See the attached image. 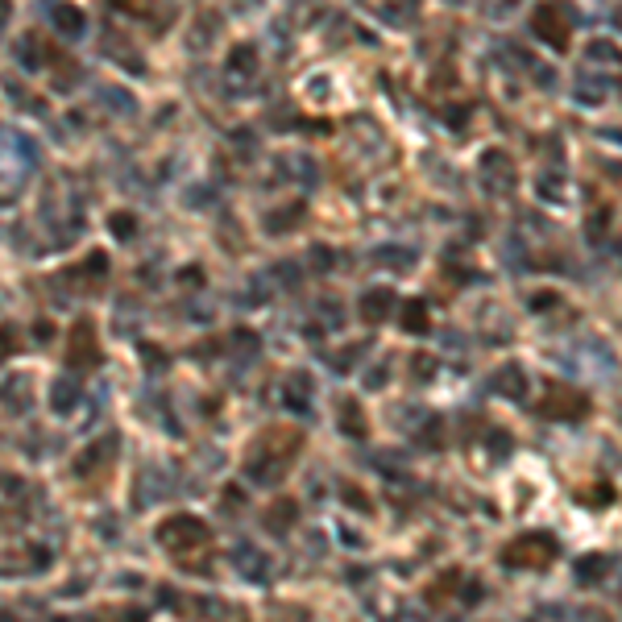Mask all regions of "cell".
<instances>
[{
	"label": "cell",
	"mask_w": 622,
	"mask_h": 622,
	"mask_svg": "<svg viewBox=\"0 0 622 622\" xmlns=\"http://www.w3.org/2000/svg\"><path fill=\"white\" fill-rule=\"evenodd\" d=\"M344 498H349L353 506H370V502H365V498H361V494H357V490H353V486H344Z\"/></svg>",
	"instance_id": "24"
},
{
	"label": "cell",
	"mask_w": 622,
	"mask_h": 622,
	"mask_svg": "<svg viewBox=\"0 0 622 622\" xmlns=\"http://www.w3.org/2000/svg\"><path fill=\"white\" fill-rule=\"evenodd\" d=\"M55 21H58V29H63V34H79V29H83V13L71 9V5H58Z\"/></svg>",
	"instance_id": "16"
},
{
	"label": "cell",
	"mask_w": 622,
	"mask_h": 622,
	"mask_svg": "<svg viewBox=\"0 0 622 622\" xmlns=\"http://www.w3.org/2000/svg\"><path fill=\"white\" fill-rule=\"evenodd\" d=\"M112 9H125V13H133V17H142V13H150L153 9V0H109Z\"/></svg>",
	"instance_id": "18"
},
{
	"label": "cell",
	"mask_w": 622,
	"mask_h": 622,
	"mask_svg": "<svg viewBox=\"0 0 622 622\" xmlns=\"http://www.w3.org/2000/svg\"><path fill=\"white\" fill-rule=\"evenodd\" d=\"M457 581H460V568H444L440 577H436L432 585H427V602H432V606H444L452 594H457Z\"/></svg>",
	"instance_id": "12"
},
{
	"label": "cell",
	"mask_w": 622,
	"mask_h": 622,
	"mask_svg": "<svg viewBox=\"0 0 622 622\" xmlns=\"http://www.w3.org/2000/svg\"><path fill=\"white\" fill-rule=\"evenodd\" d=\"M398 324H403L411 336H424L427 328H432V320H427V303H424V299H406V303H403V320H398Z\"/></svg>",
	"instance_id": "11"
},
{
	"label": "cell",
	"mask_w": 622,
	"mask_h": 622,
	"mask_svg": "<svg viewBox=\"0 0 622 622\" xmlns=\"http://www.w3.org/2000/svg\"><path fill=\"white\" fill-rule=\"evenodd\" d=\"M109 225H112V233H117L121 237V241H129V237H133V216H129V212H117V216H112L109 220Z\"/></svg>",
	"instance_id": "17"
},
{
	"label": "cell",
	"mask_w": 622,
	"mask_h": 622,
	"mask_svg": "<svg viewBox=\"0 0 622 622\" xmlns=\"http://www.w3.org/2000/svg\"><path fill=\"white\" fill-rule=\"evenodd\" d=\"M34 332H37V341H50V336H55V324H50V320H37Z\"/></svg>",
	"instance_id": "22"
},
{
	"label": "cell",
	"mask_w": 622,
	"mask_h": 622,
	"mask_svg": "<svg viewBox=\"0 0 622 622\" xmlns=\"http://www.w3.org/2000/svg\"><path fill=\"white\" fill-rule=\"evenodd\" d=\"M556 552L560 548L548 532H527L502 548V564L506 568H548L556 560Z\"/></svg>",
	"instance_id": "3"
},
{
	"label": "cell",
	"mask_w": 622,
	"mask_h": 622,
	"mask_svg": "<svg viewBox=\"0 0 622 622\" xmlns=\"http://www.w3.org/2000/svg\"><path fill=\"white\" fill-rule=\"evenodd\" d=\"M436 370V357H419L415 361V374H419V378H424V374H432Z\"/></svg>",
	"instance_id": "23"
},
{
	"label": "cell",
	"mask_w": 622,
	"mask_h": 622,
	"mask_svg": "<svg viewBox=\"0 0 622 622\" xmlns=\"http://www.w3.org/2000/svg\"><path fill=\"white\" fill-rule=\"evenodd\" d=\"M158 543L171 548V556L187 560L191 552H204L207 543H212V532H207L204 519H195V514H174V519L158 523Z\"/></svg>",
	"instance_id": "2"
},
{
	"label": "cell",
	"mask_w": 622,
	"mask_h": 622,
	"mask_svg": "<svg viewBox=\"0 0 622 622\" xmlns=\"http://www.w3.org/2000/svg\"><path fill=\"white\" fill-rule=\"evenodd\" d=\"M67 365L79 370V374H88V370H96L100 365V336H96V324H91L88 316H79L75 320V328H71V341H67Z\"/></svg>",
	"instance_id": "6"
},
{
	"label": "cell",
	"mask_w": 622,
	"mask_h": 622,
	"mask_svg": "<svg viewBox=\"0 0 622 622\" xmlns=\"http://www.w3.org/2000/svg\"><path fill=\"white\" fill-rule=\"evenodd\" d=\"M13 349H17V336L9 328H0V357H13Z\"/></svg>",
	"instance_id": "19"
},
{
	"label": "cell",
	"mask_w": 622,
	"mask_h": 622,
	"mask_svg": "<svg viewBox=\"0 0 622 622\" xmlns=\"http://www.w3.org/2000/svg\"><path fill=\"white\" fill-rule=\"evenodd\" d=\"M577 573H581V581H585V585H594L597 577H606V573H610V556H585V560H577Z\"/></svg>",
	"instance_id": "15"
},
{
	"label": "cell",
	"mask_w": 622,
	"mask_h": 622,
	"mask_svg": "<svg viewBox=\"0 0 622 622\" xmlns=\"http://www.w3.org/2000/svg\"><path fill=\"white\" fill-rule=\"evenodd\" d=\"M117 436H100L91 448H83L79 457H75V473L79 478H88V481H96V478H104V473L112 469V457H117Z\"/></svg>",
	"instance_id": "7"
},
{
	"label": "cell",
	"mask_w": 622,
	"mask_h": 622,
	"mask_svg": "<svg viewBox=\"0 0 622 622\" xmlns=\"http://www.w3.org/2000/svg\"><path fill=\"white\" fill-rule=\"evenodd\" d=\"M390 307H395V290L374 287V290H365V299H361V320H365V324H382V320L390 316Z\"/></svg>",
	"instance_id": "8"
},
{
	"label": "cell",
	"mask_w": 622,
	"mask_h": 622,
	"mask_svg": "<svg viewBox=\"0 0 622 622\" xmlns=\"http://www.w3.org/2000/svg\"><path fill=\"white\" fill-rule=\"evenodd\" d=\"M303 448V432L290 424H279L270 427V432H262L258 440H253L249 448V460H245V473L258 481H279L282 473L290 469V460H295V452Z\"/></svg>",
	"instance_id": "1"
},
{
	"label": "cell",
	"mask_w": 622,
	"mask_h": 622,
	"mask_svg": "<svg viewBox=\"0 0 622 622\" xmlns=\"http://www.w3.org/2000/svg\"><path fill=\"white\" fill-rule=\"evenodd\" d=\"M9 13H13V0H0V21H9Z\"/></svg>",
	"instance_id": "25"
},
{
	"label": "cell",
	"mask_w": 622,
	"mask_h": 622,
	"mask_svg": "<svg viewBox=\"0 0 622 622\" xmlns=\"http://www.w3.org/2000/svg\"><path fill=\"white\" fill-rule=\"evenodd\" d=\"M75 403H79V386H71V382H55L50 386V406L55 411H71Z\"/></svg>",
	"instance_id": "14"
},
{
	"label": "cell",
	"mask_w": 622,
	"mask_h": 622,
	"mask_svg": "<svg viewBox=\"0 0 622 622\" xmlns=\"http://www.w3.org/2000/svg\"><path fill=\"white\" fill-rule=\"evenodd\" d=\"M295 519H299V502L295 498H279V502H270V511H266V532L287 535L290 527H295Z\"/></svg>",
	"instance_id": "10"
},
{
	"label": "cell",
	"mask_w": 622,
	"mask_h": 622,
	"mask_svg": "<svg viewBox=\"0 0 622 622\" xmlns=\"http://www.w3.org/2000/svg\"><path fill=\"white\" fill-rule=\"evenodd\" d=\"M440 440H444V424L440 419H432V427L424 432V444H440Z\"/></svg>",
	"instance_id": "21"
},
{
	"label": "cell",
	"mask_w": 622,
	"mask_h": 622,
	"mask_svg": "<svg viewBox=\"0 0 622 622\" xmlns=\"http://www.w3.org/2000/svg\"><path fill=\"white\" fill-rule=\"evenodd\" d=\"M494 390H498V395H511V398H523V370H519V365H506V370H498Z\"/></svg>",
	"instance_id": "13"
},
{
	"label": "cell",
	"mask_w": 622,
	"mask_h": 622,
	"mask_svg": "<svg viewBox=\"0 0 622 622\" xmlns=\"http://www.w3.org/2000/svg\"><path fill=\"white\" fill-rule=\"evenodd\" d=\"M336 415H341V432L353 436V440H365L370 436V427H365V411H361L357 398H341L336 403Z\"/></svg>",
	"instance_id": "9"
},
{
	"label": "cell",
	"mask_w": 622,
	"mask_h": 622,
	"mask_svg": "<svg viewBox=\"0 0 622 622\" xmlns=\"http://www.w3.org/2000/svg\"><path fill=\"white\" fill-rule=\"evenodd\" d=\"M535 411L543 415V419H560V424H577V419H585L589 415V395L577 386H560V382H552L548 390H543V398L535 403Z\"/></svg>",
	"instance_id": "4"
},
{
	"label": "cell",
	"mask_w": 622,
	"mask_h": 622,
	"mask_svg": "<svg viewBox=\"0 0 622 622\" xmlns=\"http://www.w3.org/2000/svg\"><path fill=\"white\" fill-rule=\"evenodd\" d=\"M241 67H245V71H253V50H249V46H245V50H237V58H233V71H241Z\"/></svg>",
	"instance_id": "20"
},
{
	"label": "cell",
	"mask_w": 622,
	"mask_h": 622,
	"mask_svg": "<svg viewBox=\"0 0 622 622\" xmlns=\"http://www.w3.org/2000/svg\"><path fill=\"white\" fill-rule=\"evenodd\" d=\"M532 26H535V34H540L548 46L568 50V37H573V9H568L564 0H543L540 9H535Z\"/></svg>",
	"instance_id": "5"
}]
</instances>
